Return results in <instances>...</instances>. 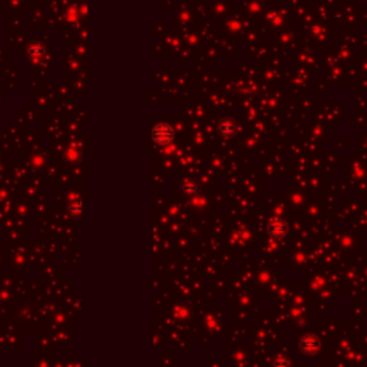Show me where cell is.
Returning <instances> with one entry per match:
<instances>
[{"mask_svg": "<svg viewBox=\"0 0 367 367\" xmlns=\"http://www.w3.org/2000/svg\"><path fill=\"white\" fill-rule=\"evenodd\" d=\"M198 189H200L198 184L195 183V181H192V180H186L183 184V186H181V191H183V194L185 197H194V195H197Z\"/></svg>", "mask_w": 367, "mask_h": 367, "instance_id": "277c9868", "label": "cell"}, {"mask_svg": "<svg viewBox=\"0 0 367 367\" xmlns=\"http://www.w3.org/2000/svg\"><path fill=\"white\" fill-rule=\"evenodd\" d=\"M286 231H287V225L283 220H273L268 224V233L274 238L283 237L286 234Z\"/></svg>", "mask_w": 367, "mask_h": 367, "instance_id": "3957f363", "label": "cell"}, {"mask_svg": "<svg viewBox=\"0 0 367 367\" xmlns=\"http://www.w3.org/2000/svg\"><path fill=\"white\" fill-rule=\"evenodd\" d=\"M152 139L158 145H168L174 139V129L168 124H158L152 129Z\"/></svg>", "mask_w": 367, "mask_h": 367, "instance_id": "6da1fadb", "label": "cell"}, {"mask_svg": "<svg viewBox=\"0 0 367 367\" xmlns=\"http://www.w3.org/2000/svg\"><path fill=\"white\" fill-rule=\"evenodd\" d=\"M218 133H220L221 138L224 139H230L236 135L237 132V125L234 124V121L231 119H224L218 124Z\"/></svg>", "mask_w": 367, "mask_h": 367, "instance_id": "7a4b0ae2", "label": "cell"}]
</instances>
